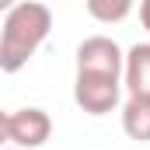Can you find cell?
<instances>
[{"label": "cell", "instance_id": "cell-1", "mask_svg": "<svg viewBox=\"0 0 150 150\" xmlns=\"http://www.w3.org/2000/svg\"><path fill=\"white\" fill-rule=\"evenodd\" d=\"M52 32V11L45 0H18L0 25V70L18 74L28 67L38 45Z\"/></svg>", "mask_w": 150, "mask_h": 150}, {"label": "cell", "instance_id": "cell-2", "mask_svg": "<svg viewBox=\"0 0 150 150\" xmlns=\"http://www.w3.org/2000/svg\"><path fill=\"white\" fill-rule=\"evenodd\" d=\"M119 98H122V77L77 74V80H74V101H77L80 112L108 115L112 108H119Z\"/></svg>", "mask_w": 150, "mask_h": 150}, {"label": "cell", "instance_id": "cell-3", "mask_svg": "<svg viewBox=\"0 0 150 150\" xmlns=\"http://www.w3.org/2000/svg\"><path fill=\"white\" fill-rule=\"evenodd\" d=\"M122 59H126V52L108 35H91V38H84L77 45V74L122 77Z\"/></svg>", "mask_w": 150, "mask_h": 150}, {"label": "cell", "instance_id": "cell-4", "mask_svg": "<svg viewBox=\"0 0 150 150\" xmlns=\"http://www.w3.org/2000/svg\"><path fill=\"white\" fill-rule=\"evenodd\" d=\"M7 136H11V147L38 150L52 136V119L45 108H18L7 119Z\"/></svg>", "mask_w": 150, "mask_h": 150}, {"label": "cell", "instance_id": "cell-5", "mask_svg": "<svg viewBox=\"0 0 150 150\" xmlns=\"http://www.w3.org/2000/svg\"><path fill=\"white\" fill-rule=\"evenodd\" d=\"M122 87L150 98V42H136L122 59Z\"/></svg>", "mask_w": 150, "mask_h": 150}, {"label": "cell", "instance_id": "cell-6", "mask_svg": "<svg viewBox=\"0 0 150 150\" xmlns=\"http://www.w3.org/2000/svg\"><path fill=\"white\" fill-rule=\"evenodd\" d=\"M122 133L136 143H150V98L129 94L122 105Z\"/></svg>", "mask_w": 150, "mask_h": 150}, {"label": "cell", "instance_id": "cell-7", "mask_svg": "<svg viewBox=\"0 0 150 150\" xmlns=\"http://www.w3.org/2000/svg\"><path fill=\"white\" fill-rule=\"evenodd\" d=\"M133 4H136V0H84L87 14H91L94 21H101V25H119V21H126L129 11H133Z\"/></svg>", "mask_w": 150, "mask_h": 150}, {"label": "cell", "instance_id": "cell-8", "mask_svg": "<svg viewBox=\"0 0 150 150\" xmlns=\"http://www.w3.org/2000/svg\"><path fill=\"white\" fill-rule=\"evenodd\" d=\"M7 119H11V115L0 108V147H7V143H11V136H7Z\"/></svg>", "mask_w": 150, "mask_h": 150}, {"label": "cell", "instance_id": "cell-9", "mask_svg": "<svg viewBox=\"0 0 150 150\" xmlns=\"http://www.w3.org/2000/svg\"><path fill=\"white\" fill-rule=\"evenodd\" d=\"M140 25L150 32V0H140Z\"/></svg>", "mask_w": 150, "mask_h": 150}, {"label": "cell", "instance_id": "cell-10", "mask_svg": "<svg viewBox=\"0 0 150 150\" xmlns=\"http://www.w3.org/2000/svg\"><path fill=\"white\" fill-rule=\"evenodd\" d=\"M14 4H18V0H0V14H7V11H11Z\"/></svg>", "mask_w": 150, "mask_h": 150}, {"label": "cell", "instance_id": "cell-11", "mask_svg": "<svg viewBox=\"0 0 150 150\" xmlns=\"http://www.w3.org/2000/svg\"><path fill=\"white\" fill-rule=\"evenodd\" d=\"M0 150H21V147H11V143H7V147H0Z\"/></svg>", "mask_w": 150, "mask_h": 150}]
</instances>
